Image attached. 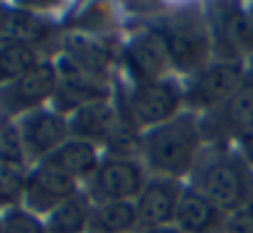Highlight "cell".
<instances>
[{
  "label": "cell",
  "instance_id": "cell-11",
  "mask_svg": "<svg viewBox=\"0 0 253 233\" xmlns=\"http://www.w3.org/2000/svg\"><path fill=\"white\" fill-rule=\"evenodd\" d=\"M179 192H182V189H177V184H174V182H168V179L150 182V184L140 192L138 204H135L138 221H143L148 229L168 226L169 221L174 219V209H177Z\"/></svg>",
  "mask_w": 253,
  "mask_h": 233
},
{
  "label": "cell",
  "instance_id": "cell-21",
  "mask_svg": "<svg viewBox=\"0 0 253 233\" xmlns=\"http://www.w3.org/2000/svg\"><path fill=\"white\" fill-rule=\"evenodd\" d=\"M25 192V177L17 167L0 162V204L15 201Z\"/></svg>",
  "mask_w": 253,
  "mask_h": 233
},
{
  "label": "cell",
  "instance_id": "cell-17",
  "mask_svg": "<svg viewBox=\"0 0 253 233\" xmlns=\"http://www.w3.org/2000/svg\"><path fill=\"white\" fill-rule=\"evenodd\" d=\"M224 118L234 130L241 133V138L253 133V72L244 77L236 93L224 103Z\"/></svg>",
  "mask_w": 253,
  "mask_h": 233
},
{
  "label": "cell",
  "instance_id": "cell-9",
  "mask_svg": "<svg viewBox=\"0 0 253 233\" xmlns=\"http://www.w3.org/2000/svg\"><path fill=\"white\" fill-rule=\"evenodd\" d=\"M54 88H57L54 67L52 64H37L25 77L7 83V88L2 91V103L10 111H27V108L40 106L44 98H49L54 93Z\"/></svg>",
  "mask_w": 253,
  "mask_h": 233
},
{
  "label": "cell",
  "instance_id": "cell-6",
  "mask_svg": "<svg viewBox=\"0 0 253 233\" xmlns=\"http://www.w3.org/2000/svg\"><path fill=\"white\" fill-rule=\"evenodd\" d=\"M93 189L106 201H128L130 196L143 192V172L130 159H108L96 169Z\"/></svg>",
  "mask_w": 253,
  "mask_h": 233
},
{
  "label": "cell",
  "instance_id": "cell-3",
  "mask_svg": "<svg viewBox=\"0 0 253 233\" xmlns=\"http://www.w3.org/2000/svg\"><path fill=\"white\" fill-rule=\"evenodd\" d=\"M179 106V91L169 81H150L138 83L130 96V113L138 125H163L169 123Z\"/></svg>",
  "mask_w": 253,
  "mask_h": 233
},
{
  "label": "cell",
  "instance_id": "cell-7",
  "mask_svg": "<svg viewBox=\"0 0 253 233\" xmlns=\"http://www.w3.org/2000/svg\"><path fill=\"white\" fill-rule=\"evenodd\" d=\"M126 64L140 83L160 81V77L165 74L169 64L163 37L155 35V32L135 35L126 47Z\"/></svg>",
  "mask_w": 253,
  "mask_h": 233
},
{
  "label": "cell",
  "instance_id": "cell-4",
  "mask_svg": "<svg viewBox=\"0 0 253 233\" xmlns=\"http://www.w3.org/2000/svg\"><path fill=\"white\" fill-rule=\"evenodd\" d=\"M244 77L246 74L239 62H219V64L202 69L192 86V103L204 106V108L226 103L241 86Z\"/></svg>",
  "mask_w": 253,
  "mask_h": 233
},
{
  "label": "cell",
  "instance_id": "cell-1",
  "mask_svg": "<svg viewBox=\"0 0 253 233\" xmlns=\"http://www.w3.org/2000/svg\"><path fill=\"white\" fill-rule=\"evenodd\" d=\"M197 145H199V130L192 118L163 123L153 128V133L145 138V153L150 164L172 177H179L192 167Z\"/></svg>",
  "mask_w": 253,
  "mask_h": 233
},
{
  "label": "cell",
  "instance_id": "cell-22",
  "mask_svg": "<svg viewBox=\"0 0 253 233\" xmlns=\"http://www.w3.org/2000/svg\"><path fill=\"white\" fill-rule=\"evenodd\" d=\"M226 32L236 47L253 52V15H234Z\"/></svg>",
  "mask_w": 253,
  "mask_h": 233
},
{
  "label": "cell",
  "instance_id": "cell-16",
  "mask_svg": "<svg viewBox=\"0 0 253 233\" xmlns=\"http://www.w3.org/2000/svg\"><path fill=\"white\" fill-rule=\"evenodd\" d=\"M88 219H91L88 201L84 196L74 194L64 204H59L54 211H49L47 233H82L88 226Z\"/></svg>",
  "mask_w": 253,
  "mask_h": 233
},
{
  "label": "cell",
  "instance_id": "cell-25",
  "mask_svg": "<svg viewBox=\"0 0 253 233\" xmlns=\"http://www.w3.org/2000/svg\"><path fill=\"white\" fill-rule=\"evenodd\" d=\"M148 233H182L177 226H155V229H148Z\"/></svg>",
  "mask_w": 253,
  "mask_h": 233
},
{
  "label": "cell",
  "instance_id": "cell-2",
  "mask_svg": "<svg viewBox=\"0 0 253 233\" xmlns=\"http://www.w3.org/2000/svg\"><path fill=\"white\" fill-rule=\"evenodd\" d=\"M199 194H204L219 211H239L249 204L251 196V182L246 169L236 159H216L209 167H204L199 177Z\"/></svg>",
  "mask_w": 253,
  "mask_h": 233
},
{
  "label": "cell",
  "instance_id": "cell-15",
  "mask_svg": "<svg viewBox=\"0 0 253 233\" xmlns=\"http://www.w3.org/2000/svg\"><path fill=\"white\" fill-rule=\"evenodd\" d=\"M138 224V211L130 201H103L91 211L88 226L93 233H128Z\"/></svg>",
  "mask_w": 253,
  "mask_h": 233
},
{
  "label": "cell",
  "instance_id": "cell-19",
  "mask_svg": "<svg viewBox=\"0 0 253 233\" xmlns=\"http://www.w3.org/2000/svg\"><path fill=\"white\" fill-rule=\"evenodd\" d=\"M0 229L2 233H47V226L25 209H10L0 219Z\"/></svg>",
  "mask_w": 253,
  "mask_h": 233
},
{
  "label": "cell",
  "instance_id": "cell-14",
  "mask_svg": "<svg viewBox=\"0 0 253 233\" xmlns=\"http://www.w3.org/2000/svg\"><path fill=\"white\" fill-rule=\"evenodd\" d=\"M69 128L77 133V140H108L116 133V116L106 103H86L77 108Z\"/></svg>",
  "mask_w": 253,
  "mask_h": 233
},
{
  "label": "cell",
  "instance_id": "cell-18",
  "mask_svg": "<svg viewBox=\"0 0 253 233\" xmlns=\"http://www.w3.org/2000/svg\"><path fill=\"white\" fill-rule=\"evenodd\" d=\"M37 67L35 52L27 42L12 39L0 47V83H12Z\"/></svg>",
  "mask_w": 253,
  "mask_h": 233
},
{
  "label": "cell",
  "instance_id": "cell-23",
  "mask_svg": "<svg viewBox=\"0 0 253 233\" xmlns=\"http://www.w3.org/2000/svg\"><path fill=\"white\" fill-rule=\"evenodd\" d=\"M226 233H253V201L234 211L226 221Z\"/></svg>",
  "mask_w": 253,
  "mask_h": 233
},
{
  "label": "cell",
  "instance_id": "cell-5",
  "mask_svg": "<svg viewBox=\"0 0 253 233\" xmlns=\"http://www.w3.org/2000/svg\"><path fill=\"white\" fill-rule=\"evenodd\" d=\"M22 194L27 196V201L35 209L54 211L59 204H64L67 199H72L77 194V184L72 177H67L64 172H59L57 167L44 162L42 167H37L32 174L25 177Z\"/></svg>",
  "mask_w": 253,
  "mask_h": 233
},
{
  "label": "cell",
  "instance_id": "cell-26",
  "mask_svg": "<svg viewBox=\"0 0 253 233\" xmlns=\"http://www.w3.org/2000/svg\"><path fill=\"white\" fill-rule=\"evenodd\" d=\"M0 233H2V229H0Z\"/></svg>",
  "mask_w": 253,
  "mask_h": 233
},
{
  "label": "cell",
  "instance_id": "cell-8",
  "mask_svg": "<svg viewBox=\"0 0 253 233\" xmlns=\"http://www.w3.org/2000/svg\"><path fill=\"white\" fill-rule=\"evenodd\" d=\"M165 49H168L169 62L182 69V72H199L207 54H209V42L207 35L194 27V25H174L160 32Z\"/></svg>",
  "mask_w": 253,
  "mask_h": 233
},
{
  "label": "cell",
  "instance_id": "cell-24",
  "mask_svg": "<svg viewBox=\"0 0 253 233\" xmlns=\"http://www.w3.org/2000/svg\"><path fill=\"white\" fill-rule=\"evenodd\" d=\"M241 148H244V157H246V162L253 167V133H249V135H244V138H241Z\"/></svg>",
  "mask_w": 253,
  "mask_h": 233
},
{
  "label": "cell",
  "instance_id": "cell-13",
  "mask_svg": "<svg viewBox=\"0 0 253 233\" xmlns=\"http://www.w3.org/2000/svg\"><path fill=\"white\" fill-rule=\"evenodd\" d=\"M47 162L52 167H57L59 172H64L67 177H72L74 182L79 177H91L98 169V157L91 143L86 140H67L62 143L52 155L47 157Z\"/></svg>",
  "mask_w": 253,
  "mask_h": 233
},
{
  "label": "cell",
  "instance_id": "cell-10",
  "mask_svg": "<svg viewBox=\"0 0 253 233\" xmlns=\"http://www.w3.org/2000/svg\"><path fill=\"white\" fill-rule=\"evenodd\" d=\"M67 120L52 111H32L22 118L20 135L32 155H52L62 143H67Z\"/></svg>",
  "mask_w": 253,
  "mask_h": 233
},
{
  "label": "cell",
  "instance_id": "cell-20",
  "mask_svg": "<svg viewBox=\"0 0 253 233\" xmlns=\"http://www.w3.org/2000/svg\"><path fill=\"white\" fill-rule=\"evenodd\" d=\"M22 150H27L25 148V143H22V135H20V130H15L12 125H5V128H0V162H5V164H10V167H22Z\"/></svg>",
  "mask_w": 253,
  "mask_h": 233
},
{
  "label": "cell",
  "instance_id": "cell-12",
  "mask_svg": "<svg viewBox=\"0 0 253 233\" xmlns=\"http://www.w3.org/2000/svg\"><path fill=\"white\" fill-rule=\"evenodd\" d=\"M174 221L182 233H211L219 224V209L204 194L182 189L174 209Z\"/></svg>",
  "mask_w": 253,
  "mask_h": 233
}]
</instances>
